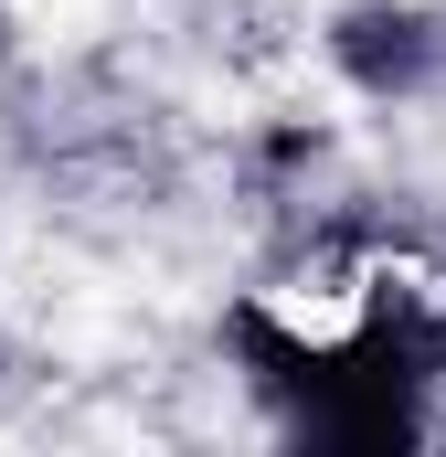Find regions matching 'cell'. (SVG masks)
Listing matches in <instances>:
<instances>
[{
	"instance_id": "7a4b0ae2",
	"label": "cell",
	"mask_w": 446,
	"mask_h": 457,
	"mask_svg": "<svg viewBox=\"0 0 446 457\" xmlns=\"http://www.w3.org/2000/svg\"><path fill=\"white\" fill-rule=\"evenodd\" d=\"M330 64H340V86H361L383 107L436 96L446 86V11H425V0H351L330 21Z\"/></svg>"
},
{
	"instance_id": "6da1fadb",
	"label": "cell",
	"mask_w": 446,
	"mask_h": 457,
	"mask_svg": "<svg viewBox=\"0 0 446 457\" xmlns=\"http://www.w3.org/2000/svg\"><path fill=\"white\" fill-rule=\"evenodd\" d=\"M223 341L244 361L255 404L298 436V447H340V457H383V447H415L436 426V383H446V309L425 287L383 277L361 298V320L309 341L287 330L266 298H234L223 309Z\"/></svg>"
}]
</instances>
